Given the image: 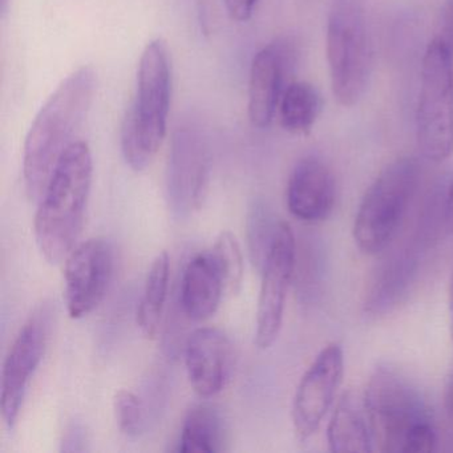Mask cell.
Instances as JSON below:
<instances>
[{
    "label": "cell",
    "instance_id": "obj_1",
    "mask_svg": "<svg viewBox=\"0 0 453 453\" xmlns=\"http://www.w3.org/2000/svg\"><path fill=\"white\" fill-rule=\"evenodd\" d=\"M97 88L96 71L83 65L60 81L35 116L23 150V177L31 200L39 201L62 156L86 120Z\"/></svg>",
    "mask_w": 453,
    "mask_h": 453
},
{
    "label": "cell",
    "instance_id": "obj_2",
    "mask_svg": "<svg viewBox=\"0 0 453 453\" xmlns=\"http://www.w3.org/2000/svg\"><path fill=\"white\" fill-rule=\"evenodd\" d=\"M92 176L94 161L88 144L73 142L58 163L34 219L36 245L51 265L65 261L78 245Z\"/></svg>",
    "mask_w": 453,
    "mask_h": 453
},
{
    "label": "cell",
    "instance_id": "obj_3",
    "mask_svg": "<svg viewBox=\"0 0 453 453\" xmlns=\"http://www.w3.org/2000/svg\"><path fill=\"white\" fill-rule=\"evenodd\" d=\"M171 100V54L168 43L156 38L140 58L136 95L121 126V152L132 171H145L155 160L166 136Z\"/></svg>",
    "mask_w": 453,
    "mask_h": 453
},
{
    "label": "cell",
    "instance_id": "obj_4",
    "mask_svg": "<svg viewBox=\"0 0 453 453\" xmlns=\"http://www.w3.org/2000/svg\"><path fill=\"white\" fill-rule=\"evenodd\" d=\"M421 169L413 157L387 165L371 184L357 208L352 235L362 253L376 256L396 237L420 182Z\"/></svg>",
    "mask_w": 453,
    "mask_h": 453
},
{
    "label": "cell",
    "instance_id": "obj_5",
    "mask_svg": "<svg viewBox=\"0 0 453 453\" xmlns=\"http://www.w3.org/2000/svg\"><path fill=\"white\" fill-rule=\"evenodd\" d=\"M331 88L339 104L354 107L367 91L372 51L360 0H334L327 23Z\"/></svg>",
    "mask_w": 453,
    "mask_h": 453
},
{
    "label": "cell",
    "instance_id": "obj_6",
    "mask_svg": "<svg viewBox=\"0 0 453 453\" xmlns=\"http://www.w3.org/2000/svg\"><path fill=\"white\" fill-rule=\"evenodd\" d=\"M416 137L426 160L442 163L453 153V58L442 38L424 54Z\"/></svg>",
    "mask_w": 453,
    "mask_h": 453
},
{
    "label": "cell",
    "instance_id": "obj_7",
    "mask_svg": "<svg viewBox=\"0 0 453 453\" xmlns=\"http://www.w3.org/2000/svg\"><path fill=\"white\" fill-rule=\"evenodd\" d=\"M363 403L373 444L378 445L380 452L403 453L411 429L431 421L420 392L392 368H376L368 381Z\"/></svg>",
    "mask_w": 453,
    "mask_h": 453
},
{
    "label": "cell",
    "instance_id": "obj_8",
    "mask_svg": "<svg viewBox=\"0 0 453 453\" xmlns=\"http://www.w3.org/2000/svg\"><path fill=\"white\" fill-rule=\"evenodd\" d=\"M211 157L200 127L185 123L176 128L166 164L169 206L180 217L200 211L208 195Z\"/></svg>",
    "mask_w": 453,
    "mask_h": 453
},
{
    "label": "cell",
    "instance_id": "obj_9",
    "mask_svg": "<svg viewBox=\"0 0 453 453\" xmlns=\"http://www.w3.org/2000/svg\"><path fill=\"white\" fill-rule=\"evenodd\" d=\"M51 322L52 306L44 302L34 310L20 328L4 360L0 381V412L9 429L17 424L31 379L43 359Z\"/></svg>",
    "mask_w": 453,
    "mask_h": 453
},
{
    "label": "cell",
    "instance_id": "obj_10",
    "mask_svg": "<svg viewBox=\"0 0 453 453\" xmlns=\"http://www.w3.org/2000/svg\"><path fill=\"white\" fill-rule=\"evenodd\" d=\"M296 264V237L290 225L280 221L272 249L261 272L256 331L258 349H270L280 335Z\"/></svg>",
    "mask_w": 453,
    "mask_h": 453
},
{
    "label": "cell",
    "instance_id": "obj_11",
    "mask_svg": "<svg viewBox=\"0 0 453 453\" xmlns=\"http://www.w3.org/2000/svg\"><path fill=\"white\" fill-rule=\"evenodd\" d=\"M113 267V248L105 238H89L68 254L65 296L68 315L73 319L86 317L102 303L112 280Z\"/></svg>",
    "mask_w": 453,
    "mask_h": 453
},
{
    "label": "cell",
    "instance_id": "obj_12",
    "mask_svg": "<svg viewBox=\"0 0 453 453\" xmlns=\"http://www.w3.org/2000/svg\"><path fill=\"white\" fill-rule=\"evenodd\" d=\"M343 373V349L333 342L323 347L302 376L291 408L294 431L301 441H306L319 429L335 400Z\"/></svg>",
    "mask_w": 453,
    "mask_h": 453
},
{
    "label": "cell",
    "instance_id": "obj_13",
    "mask_svg": "<svg viewBox=\"0 0 453 453\" xmlns=\"http://www.w3.org/2000/svg\"><path fill=\"white\" fill-rule=\"evenodd\" d=\"M294 65V50L288 41L273 42L257 52L249 76V120L257 128H267L280 107L288 75Z\"/></svg>",
    "mask_w": 453,
    "mask_h": 453
},
{
    "label": "cell",
    "instance_id": "obj_14",
    "mask_svg": "<svg viewBox=\"0 0 453 453\" xmlns=\"http://www.w3.org/2000/svg\"><path fill=\"white\" fill-rule=\"evenodd\" d=\"M185 365L196 394L201 399H211L226 387L234 372V346L219 328H197L188 338Z\"/></svg>",
    "mask_w": 453,
    "mask_h": 453
},
{
    "label": "cell",
    "instance_id": "obj_15",
    "mask_svg": "<svg viewBox=\"0 0 453 453\" xmlns=\"http://www.w3.org/2000/svg\"><path fill=\"white\" fill-rule=\"evenodd\" d=\"M288 211L299 221H325L335 203V180L317 156H307L294 166L286 192Z\"/></svg>",
    "mask_w": 453,
    "mask_h": 453
},
{
    "label": "cell",
    "instance_id": "obj_16",
    "mask_svg": "<svg viewBox=\"0 0 453 453\" xmlns=\"http://www.w3.org/2000/svg\"><path fill=\"white\" fill-rule=\"evenodd\" d=\"M225 291L224 277L213 254L211 250L200 253L190 259L182 275V311L195 322L209 319L219 309Z\"/></svg>",
    "mask_w": 453,
    "mask_h": 453
},
{
    "label": "cell",
    "instance_id": "obj_17",
    "mask_svg": "<svg viewBox=\"0 0 453 453\" xmlns=\"http://www.w3.org/2000/svg\"><path fill=\"white\" fill-rule=\"evenodd\" d=\"M328 449L333 453L372 452L373 436L365 403L347 392L339 400L327 426Z\"/></svg>",
    "mask_w": 453,
    "mask_h": 453
},
{
    "label": "cell",
    "instance_id": "obj_18",
    "mask_svg": "<svg viewBox=\"0 0 453 453\" xmlns=\"http://www.w3.org/2000/svg\"><path fill=\"white\" fill-rule=\"evenodd\" d=\"M418 264V254L412 249H404L400 253L397 251L395 256L387 259L380 272L376 274L370 293L365 298V311L368 314L379 315L394 309L407 294L415 278Z\"/></svg>",
    "mask_w": 453,
    "mask_h": 453
},
{
    "label": "cell",
    "instance_id": "obj_19",
    "mask_svg": "<svg viewBox=\"0 0 453 453\" xmlns=\"http://www.w3.org/2000/svg\"><path fill=\"white\" fill-rule=\"evenodd\" d=\"M224 418L219 411L209 403L193 405L182 424L179 452H221L224 450Z\"/></svg>",
    "mask_w": 453,
    "mask_h": 453
},
{
    "label": "cell",
    "instance_id": "obj_20",
    "mask_svg": "<svg viewBox=\"0 0 453 453\" xmlns=\"http://www.w3.org/2000/svg\"><path fill=\"white\" fill-rule=\"evenodd\" d=\"M323 102L319 91L307 81H293L286 87L280 97V126L293 134H307L322 112Z\"/></svg>",
    "mask_w": 453,
    "mask_h": 453
},
{
    "label": "cell",
    "instance_id": "obj_21",
    "mask_svg": "<svg viewBox=\"0 0 453 453\" xmlns=\"http://www.w3.org/2000/svg\"><path fill=\"white\" fill-rule=\"evenodd\" d=\"M169 275H171V262L166 251H161L153 259L145 280L144 291L137 307V325L148 339L157 335L168 296Z\"/></svg>",
    "mask_w": 453,
    "mask_h": 453
},
{
    "label": "cell",
    "instance_id": "obj_22",
    "mask_svg": "<svg viewBox=\"0 0 453 453\" xmlns=\"http://www.w3.org/2000/svg\"><path fill=\"white\" fill-rule=\"evenodd\" d=\"M278 222L274 221L272 211L264 201H254L246 219V240L251 264L258 272L264 269L277 232Z\"/></svg>",
    "mask_w": 453,
    "mask_h": 453
},
{
    "label": "cell",
    "instance_id": "obj_23",
    "mask_svg": "<svg viewBox=\"0 0 453 453\" xmlns=\"http://www.w3.org/2000/svg\"><path fill=\"white\" fill-rule=\"evenodd\" d=\"M211 251L221 270L226 293L237 294L243 278V257L237 238L230 232L219 233Z\"/></svg>",
    "mask_w": 453,
    "mask_h": 453
},
{
    "label": "cell",
    "instance_id": "obj_24",
    "mask_svg": "<svg viewBox=\"0 0 453 453\" xmlns=\"http://www.w3.org/2000/svg\"><path fill=\"white\" fill-rule=\"evenodd\" d=\"M113 410L119 428L128 437H137L144 428L142 400L129 389H119L113 397Z\"/></svg>",
    "mask_w": 453,
    "mask_h": 453
},
{
    "label": "cell",
    "instance_id": "obj_25",
    "mask_svg": "<svg viewBox=\"0 0 453 453\" xmlns=\"http://www.w3.org/2000/svg\"><path fill=\"white\" fill-rule=\"evenodd\" d=\"M436 445V432H434L432 421L418 424L411 429L405 437L403 453H429Z\"/></svg>",
    "mask_w": 453,
    "mask_h": 453
},
{
    "label": "cell",
    "instance_id": "obj_26",
    "mask_svg": "<svg viewBox=\"0 0 453 453\" xmlns=\"http://www.w3.org/2000/svg\"><path fill=\"white\" fill-rule=\"evenodd\" d=\"M257 0H225L227 14L234 22H248L256 9Z\"/></svg>",
    "mask_w": 453,
    "mask_h": 453
},
{
    "label": "cell",
    "instance_id": "obj_27",
    "mask_svg": "<svg viewBox=\"0 0 453 453\" xmlns=\"http://www.w3.org/2000/svg\"><path fill=\"white\" fill-rule=\"evenodd\" d=\"M444 222L448 232L453 234V179L448 187L444 200Z\"/></svg>",
    "mask_w": 453,
    "mask_h": 453
},
{
    "label": "cell",
    "instance_id": "obj_28",
    "mask_svg": "<svg viewBox=\"0 0 453 453\" xmlns=\"http://www.w3.org/2000/svg\"><path fill=\"white\" fill-rule=\"evenodd\" d=\"M444 403L448 413L453 418V370L450 372L449 379H448L447 387H445Z\"/></svg>",
    "mask_w": 453,
    "mask_h": 453
},
{
    "label": "cell",
    "instance_id": "obj_29",
    "mask_svg": "<svg viewBox=\"0 0 453 453\" xmlns=\"http://www.w3.org/2000/svg\"><path fill=\"white\" fill-rule=\"evenodd\" d=\"M449 320H450V336L453 339V273L450 278L449 285Z\"/></svg>",
    "mask_w": 453,
    "mask_h": 453
},
{
    "label": "cell",
    "instance_id": "obj_30",
    "mask_svg": "<svg viewBox=\"0 0 453 453\" xmlns=\"http://www.w3.org/2000/svg\"><path fill=\"white\" fill-rule=\"evenodd\" d=\"M7 7H9V0H0V12H2V15L6 14Z\"/></svg>",
    "mask_w": 453,
    "mask_h": 453
}]
</instances>
